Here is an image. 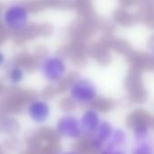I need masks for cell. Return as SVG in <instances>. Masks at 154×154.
Masks as SVG:
<instances>
[{
	"mask_svg": "<svg viewBox=\"0 0 154 154\" xmlns=\"http://www.w3.org/2000/svg\"><path fill=\"white\" fill-rule=\"evenodd\" d=\"M5 55L3 54V52H1V51H0V65L4 64V62H5Z\"/></svg>",
	"mask_w": 154,
	"mask_h": 154,
	"instance_id": "3",
	"label": "cell"
},
{
	"mask_svg": "<svg viewBox=\"0 0 154 154\" xmlns=\"http://www.w3.org/2000/svg\"><path fill=\"white\" fill-rule=\"evenodd\" d=\"M30 17L28 8L19 2L8 4L1 13V21L5 27L14 32L24 30L29 24Z\"/></svg>",
	"mask_w": 154,
	"mask_h": 154,
	"instance_id": "1",
	"label": "cell"
},
{
	"mask_svg": "<svg viewBox=\"0 0 154 154\" xmlns=\"http://www.w3.org/2000/svg\"><path fill=\"white\" fill-rule=\"evenodd\" d=\"M42 72L50 79H60L66 70L64 60L60 56H48L41 63Z\"/></svg>",
	"mask_w": 154,
	"mask_h": 154,
	"instance_id": "2",
	"label": "cell"
}]
</instances>
